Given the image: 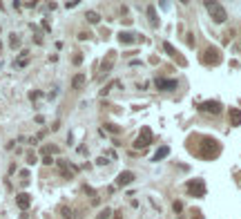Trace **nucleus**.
<instances>
[{
	"label": "nucleus",
	"instance_id": "12",
	"mask_svg": "<svg viewBox=\"0 0 241 219\" xmlns=\"http://www.w3.org/2000/svg\"><path fill=\"white\" fill-rule=\"evenodd\" d=\"M27 60H29V51H22V54L18 56V60H16V65H18V67H25Z\"/></svg>",
	"mask_w": 241,
	"mask_h": 219
},
{
	"label": "nucleus",
	"instance_id": "22",
	"mask_svg": "<svg viewBox=\"0 0 241 219\" xmlns=\"http://www.w3.org/2000/svg\"><path fill=\"white\" fill-rule=\"evenodd\" d=\"M112 87H114V83H110V85H105V87L101 90V96H107V92H110Z\"/></svg>",
	"mask_w": 241,
	"mask_h": 219
},
{
	"label": "nucleus",
	"instance_id": "2",
	"mask_svg": "<svg viewBox=\"0 0 241 219\" xmlns=\"http://www.w3.org/2000/svg\"><path fill=\"white\" fill-rule=\"evenodd\" d=\"M150 141H152V130L143 128L141 134L136 136V141H134V148H145V145H150Z\"/></svg>",
	"mask_w": 241,
	"mask_h": 219
},
{
	"label": "nucleus",
	"instance_id": "10",
	"mask_svg": "<svg viewBox=\"0 0 241 219\" xmlns=\"http://www.w3.org/2000/svg\"><path fill=\"white\" fill-rule=\"evenodd\" d=\"M230 123L232 125H239L241 123V112H239V109H230Z\"/></svg>",
	"mask_w": 241,
	"mask_h": 219
},
{
	"label": "nucleus",
	"instance_id": "9",
	"mask_svg": "<svg viewBox=\"0 0 241 219\" xmlns=\"http://www.w3.org/2000/svg\"><path fill=\"white\" fill-rule=\"evenodd\" d=\"M168 152H170V148H168V145H161V148H159V152L154 154V161H161V159H165V157H168Z\"/></svg>",
	"mask_w": 241,
	"mask_h": 219
},
{
	"label": "nucleus",
	"instance_id": "24",
	"mask_svg": "<svg viewBox=\"0 0 241 219\" xmlns=\"http://www.w3.org/2000/svg\"><path fill=\"white\" fill-rule=\"evenodd\" d=\"M76 5H78V0H69V2H67L65 7H67V9H72V7H76Z\"/></svg>",
	"mask_w": 241,
	"mask_h": 219
},
{
	"label": "nucleus",
	"instance_id": "3",
	"mask_svg": "<svg viewBox=\"0 0 241 219\" xmlns=\"http://www.w3.org/2000/svg\"><path fill=\"white\" fill-rule=\"evenodd\" d=\"M154 83H156V87H159V90H163V92H174V90H176V85H179L174 78H156Z\"/></svg>",
	"mask_w": 241,
	"mask_h": 219
},
{
	"label": "nucleus",
	"instance_id": "18",
	"mask_svg": "<svg viewBox=\"0 0 241 219\" xmlns=\"http://www.w3.org/2000/svg\"><path fill=\"white\" fill-rule=\"evenodd\" d=\"M29 99H31V101L43 99V92H40V90H31V92H29Z\"/></svg>",
	"mask_w": 241,
	"mask_h": 219
},
{
	"label": "nucleus",
	"instance_id": "7",
	"mask_svg": "<svg viewBox=\"0 0 241 219\" xmlns=\"http://www.w3.org/2000/svg\"><path fill=\"white\" fill-rule=\"evenodd\" d=\"M16 204H18V208L27 210V208H29V204H31V199H29V194H27V192H20L18 197H16Z\"/></svg>",
	"mask_w": 241,
	"mask_h": 219
},
{
	"label": "nucleus",
	"instance_id": "17",
	"mask_svg": "<svg viewBox=\"0 0 241 219\" xmlns=\"http://www.w3.org/2000/svg\"><path fill=\"white\" fill-rule=\"evenodd\" d=\"M60 215L65 217V219H74V215H72V210L67 208V206H60Z\"/></svg>",
	"mask_w": 241,
	"mask_h": 219
},
{
	"label": "nucleus",
	"instance_id": "26",
	"mask_svg": "<svg viewBox=\"0 0 241 219\" xmlns=\"http://www.w3.org/2000/svg\"><path fill=\"white\" fill-rule=\"evenodd\" d=\"M74 65H80V54H74Z\"/></svg>",
	"mask_w": 241,
	"mask_h": 219
},
{
	"label": "nucleus",
	"instance_id": "13",
	"mask_svg": "<svg viewBox=\"0 0 241 219\" xmlns=\"http://www.w3.org/2000/svg\"><path fill=\"white\" fill-rule=\"evenodd\" d=\"M118 40H120V43H134V36L127 34V31H120L118 34Z\"/></svg>",
	"mask_w": 241,
	"mask_h": 219
},
{
	"label": "nucleus",
	"instance_id": "4",
	"mask_svg": "<svg viewBox=\"0 0 241 219\" xmlns=\"http://www.w3.org/2000/svg\"><path fill=\"white\" fill-rule=\"evenodd\" d=\"M136 179V175L134 172H130V170H125V172H120V175L116 177V186L118 188H125V186H130L132 181Z\"/></svg>",
	"mask_w": 241,
	"mask_h": 219
},
{
	"label": "nucleus",
	"instance_id": "15",
	"mask_svg": "<svg viewBox=\"0 0 241 219\" xmlns=\"http://www.w3.org/2000/svg\"><path fill=\"white\" fill-rule=\"evenodd\" d=\"M9 43H11V47H14V49H18V47H20V36H18V34H11V36H9Z\"/></svg>",
	"mask_w": 241,
	"mask_h": 219
},
{
	"label": "nucleus",
	"instance_id": "25",
	"mask_svg": "<svg viewBox=\"0 0 241 219\" xmlns=\"http://www.w3.org/2000/svg\"><path fill=\"white\" fill-rule=\"evenodd\" d=\"M27 161H29V163H36V154H27Z\"/></svg>",
	"mask_w": 241,
	"mask_h": 219
},
{
	"label": "nucleus",
	"instance_id": "19",
	"mask_svg": "<svg viewBox=\"0 0 241 219\" xmlns=\"http://www.w3.org/2000/svg\"><path fill=\"white\" fill-rule=\"evenodd\" d=\"M107 217H112V210H110V208L101 210V215H98V219H107Z\"/></svg>",
	"mask_w": 241,
	"mask_h": 219
},
{
	"label": "nucleus",
	"instance_id": "28",
	"mask_svg": "<svg viewBox=\"0 0 241 219\" xmlns=\"http://www.w3.org/2000/svg\"><path fill=\"white\" fill-rule=\"evenodd\" d=\"M114 219H120V212H116V215H114Z\"/></svg>",
	"mask_w": 241,
	"mask_h": 219
},
{
	"label": "nucleus",
	"instance_id": "8",
	"mask_svg": "<svg viewBox=\"0 0 241 219\" xmlns=\"http://www.w3.org/2000/svg\"><path fill=\"white\" fill-rule=\"evenodd\" d=\"M83 85H85V76H83V74H76V76L72 78V87L74 90H80Z\"/></svg>",
	"mask_w": 241,
	"mask_h": 219
},
{
	"label": "nucleus",
	"instance_id": "16",
	"mask_svg": "<svg viewBox=\"0 0 241 219\" xmlns=\"http://www.w3.org/2000/svg\"><path fill=\"white\" fill-rule=\"evenodd\" d=\"M85 18H87V22H98L101 16L96 14V11H87V14H85Z\"/></svg>",
	"mask_w": 241,
	"mask_h": 219
},
{
	"label": "nucleus",
	"instance_id": "6",
	"mask_svg": "<svg viewBox=\"0 0 241 219\" xmlns=\"http://www.w3.org/2000/svg\"><path fill=\"white\" fill-rule=\"evenodd\" d=\"M201 109H205V112H212V114H219L221 112V103H217V101H208V103H201V105H199Z\"/></svg>",
	"mask_w": 241,
	"mask_h": 219
},
{
	"label": "nucleus",
	"instance_id": "29",
	"mask_svg": "<svg viewBox=\"0 0 241 219\" xmlns=\"http://www.w3.org/2000/svg\"><path fill=\"white\" fill-rule=\"evenodd\" d=\"M0 47H2V43H0Z\"/></svg>",
	"mask_w": 241,
	"mask_h": 219
},
{
	"label": "nucleus",
	"instance_id": "21",
	"mask_svg": "<svg viewBox=\"0 0 241 219\" xmlns=\"http://www.w3.org/2000/svg\"><path fill=\"white\" fill-rule=\"evenodd\" d=\"M105 130H110V132H120L118 125H114V123H105Z\"/></svg>",
	"mask_w": 241,
	"mask_h": 219
},
{
	"label": "nucleus",
	"instance_id": "11",
	"mask_svg": "<svg viewBox=\"0 0 241 219\" xmlns=\"http://www.w3.org/2000/svg\"><path fill=\"white\" fill-rule=\"evenodd\" d=\"M203 58H205V63H208V60H212V63H219V54H217L214 49H210V51H205V56H203Z\"/></svg>",
	"mask_w": 241,
	"mask_h": 219
},
{
	"label": "nucleus",
	"instance_id": "20",
	"mask_svg": "<svg viewBox=\"0 0 241 219\" xmlns=\"http://www.w3.org/2000/svg\"><path fill=\"white\" fill-rule=\"evenodd\" d=\"M110 70H112V63H105V65L101 67V76H105V74L110 72Z\"/></svg>",
	"mask_w": 241,
	"mask_h": 219
},
{
	"label": "nucleus",
	"instance_id": "27",
	"mask_svg": "<svg viewBox=\"0 0 241 219\" xmlns=\"http://www.w3.org/2000/svg\"><path fill=\"white\" fill-rule=\"evenodd\" d=\"M51 161H54V159H51V157H43V163H45V165H49V163H51Z\"/></svg>",
	"mask_w": 241,
	"mask_h": 219
},
{
	"label": "nucleus",
	"instance_id": "14",
	"mask_svg": "<svg viewBox=\"0 0 241 219\" xmlns=\"http://www.w3.org/2000/svg\"><path fill=\"white\" fill-rule=\"evenodd\" d=\"M40 152H43V157H49V154L58 152V148L56 145H45V148H40Z\"/></svg>",
	"mask_w": 241,
	"mask_h": 219
},
{
	"label": "nucleus",
	"instance_id": "5",
	"mask_svg": "<svg viewBox=\"0 0 241 219\" xmlns=\"http://www.w3.org/2000/svg\"><path fill=\"white\" fill-rule=\"evenodd\" d=\"M188 192L194 194V197H203V192H205V190H203V181H201V179L190 181V183H188Z\"/></svg>",
	"mask_w": 241,
	"mask_h": 219
},
{
	"label": "nucleus",
	"instance_id": "1",
	"mask_svg": "<svg viewBox=\"0 0 241 219\" xmlns=\"http://www.w3.org/2000/svg\"><path fill=\"white\" fill-rule=\"evenodd\" d=\"M205 9L210 11L214 22H226V9H223L219 2H205Z\"/></svg>",
	"mask_w": 241,
	"mask_h": 219
},
{
	"label": "nucleus",
	"instance_id": "23",
	"mask_svg": "<svg viewBox=\"0 0 241 219\" xmlns=\"http://www.w3.org/2000/svg\"><path fill=\"white\" fill-rule=\"evenodd\" d=\"M183 210V204L181 201H174V212H181Z\"/></svg>",
	"mask_w": 241,
	"mask_h": 219
}]
</instances>
